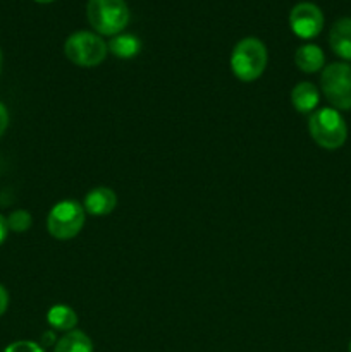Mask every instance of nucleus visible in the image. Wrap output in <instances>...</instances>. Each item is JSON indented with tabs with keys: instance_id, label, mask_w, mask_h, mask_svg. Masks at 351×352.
Segmentation results:
<instances>
[{
	"instance_id": "412c9836",
	"label": "nucleus",
	"mask_w": 351,
	"mask_h": 352,
	"mask_svg": "<svg viewBox=\"0 0 351 352\" xmlns=\"http://www.w3.org/2000/svg\"><path fill=\"white\" fill-rule=\"evenodd\" d=\"M2 69H3V55H2V50H0V74H2Z\"/></svg>"
},
{
	"instance_id": "1a4fd4ad",
	"label": "nucleus",
	"mask_w": 351,
	"mask_h": 352,
	"mask_svg": "<svg viewBox=\"0 0 351 352\" xmlns=\"http://www.w3.org/2000/svg\"><path fill=\"white\" fill-rule=\"evenodd\" d=\"M329 45L337 57L351 60V17H341L329 33Z\"/></svg>"
},
{
	"instance_id": "6ab92c4d",
	"label": "nucleus",
	"mask_w": 351,
	"mask_h": 352,
	"mask_svg": "<svg viewBox=\"0 0 351 352\" xmlns=\"http://www.w3.org/2000/svg\"><path fill=\"white\" fill-rule=\"evenodd\" d=\"M7 236H9V227H7V219L0 213V246L6 243Z\"/></svg>"
},
{
	"instance_id": "ddd939ff",
	"label": "nucleus",
	"mask_w": 351,
	"mask_h": 352,
	"mask_svg": "<svg viewBox=\"0 0 351 352\" xmlns=\"http://www.w3.org/2000/svg\"><path fill=\"white\" fill-rule=\"evenodd\" d=\"M47 322L57 332H72L78 325V315L72 308L65 305H55L48 309Z\"/></svg>"
},
{
	"instance_id": "2eb2a0df",
	"label": "nucleus",
	"mask_w": 351,
	"mask_h": 352,
	"mask_svg": "<svg viewBox=\"0 0 351 352\" xmlns=\"http://www.w3.org/2000/svg\"><path fill=\"white\" fill-rule=\"evenodd\" d=\"M7 219V227H9V232L23 234L26 230H30L31 223H33V217L26 210H14Z\"/></svg>"
},
{
	"instance_id": "f257e3e1",
	"label": "nucleus",
	"mask_w": 351,
	"mask_h": 352,
	"mask_svg": "<svg viewBox=\"0 0 351 352\" xmlns=\"http://www.w3.org/2000/svg\"><path fill=\"white\" fill-rule=\"evenodd\" d=\"M267 47L258 38H243L231 54V69L240 81L251 82L264 74L267 67Z\"/></svg>"
},
{
	"instance_id": "f3484780",
	"label": "nucleus",
	"mask_w": 351,
	"mask_h": 352,
	"mask_svg": "<svg viewBox=\"0 0 351 352\" xmlns=\"http://www.w3.org/2000/svg\"><path fill=\"white\" fill-rule=\"evenodd\" d=\"M7 127H9V110H7V107L0 102V136H3Z\"/></svg>"
},
{
	"instance_id": "aec40b11",
	"label": "nucleus",
	"mask_w": 351,
	"mask_h": 352,
	"mask_svg": "<svg viewBox=\"0 0 351 352\" xmlns=\"http://www.w3.org/2000/svg\"><path fill=\"white\" fill-rule=\"evenodd\" d=\"M41 342H43V346L45 347H50V346H54V344H57L55 342V333L52 332H45L43 333V337H41Z\"/></svg>"
},
{
	"instance_id": "dca6fc26",
	"label": "nucleus",
	"mask_w": 351,
	"mask_h": 352,
	"mask_svg": "<svg viewBox=\"0 0 351 352\" xmlns=\"http://www.w3.org/2000/svg\"><path fill=\"white\" fill-rule=\"evenodd\" d=\"M3 352H45V349L33 340H16V342L9 344Z\"/></svg>"
},
{
	"instance_id": "9d476101",
	"label": "nucleus",
	"mask_w": 351,
	"mask_h": 352,
	"mask_svg": "<svg viewBox=\"0 0 351 352\" xmlns=\"http://www.w3.org/2000/svg\"><path fill=\"white\" fill-rule=\"evenodd\" d=\"M320 93L313 82L303 81L292 88L291 91V103L295 107L296 112L299 113H310L312 116L315 109L319 107Z\"/></svg>"
},
{
	"instance_id": "f03ea898",
	"label": "nucleus",
	"mask_w": 351,
	"mask_h": 352,
	"mask_svg": "<svg viewBox=\"0 0 351 352\" xmlns=\"http://www.w3.org/2000/svg\"><path fill=\"white\" fill-rule=\"evenodd\" d=\"M86 16L96 33L116 36L129 23V7L126 0H88Z\"/></svg>"
},
{
	"instance_id": "0eeeda50",
	"label": "nucleus",
	"mask_w": 351,
	"mask_h": 352,
	"mask_svg": "<svg viewBox=\"0 0 351 352\" xmlns=\"http://www.w3.org/2000/svg\"><path fill=\"white\" fill-rule=\"evenodd\" d=\"M289 26L292 33L303 40H312L319 36L323 30V14L315 3L299 2L292 7L289 14Z\"/></svg>"
},
{
	"instance_id": "a211bd4d",
	"label": "nucleus",
	"mask_w": 351,
	"mask_h": 352,
	"mask_svg": "<svg viewBox=\"0 0 351 352\" xmlns=\"http://www.w3.org/2000/svg\"><path fill=\"white\" fill-rule=\"evenodd\" d=\"M7 308H9V292L0 284V316L7 311Z\"/></svg>"
},
{
	"instance_id": "7ed1b4c3",
	"label": "nucleus",
	"mask_w": 351,
	"mask_h": 352,
	"mask_svg": "<svg viewBox=\"0 0 351 352\" xmlns=\"http://www.w3.org/2000/svg\"><path fill=\"white\" fill-rule=\"evenodd\" d=\"M308 131L312 140L326 150H337L346 143V122L336 109L315 110L308 119Z\"/></svg>"
},
{
	"instance_id": "4468645a",
	"label": "nucleus",
	"mask_w": 351,
	"mask_h": 352,
	"mask_svg": "<svg viewBox=\"0 0 351 352\" xmlns=\"http://www.w3.org/2000/svg\"><path fill=\"white\" fill-rule=\"evenodd\" d=\"M54 352H93V342L85 332L72 330L57 340Z\"/></svg>"
},
{
	"instance_id": "f8f14e48",
	"label": "nucleus",
	"mask_w": 351,
	"mask_h": 352,
	"mask_svg": "<svg viewBox=\"0 0 351 352\" xmlns=\"http://www.w3.org/2000/svg\"><path fill=\"white\" fill-rule=\"evenodd\" d=\"M107 48H109L110 54L117 58H133L136 57L141 52V40L134 34L129 33H119L116 36H112V40L107 43Z\"/></svg>"
},
{
	"instance_id": "423d86ee",
	"label": "nucleus",
	"mask_w": 351,
	"mask_h": 352,
	"mask_svg": "<svg viewBox=\"0 0 351 352\" xmlns=\"http://www.w3.org/2000/svg\"><path fill=\"white\" fill-rule=\"evenodd\" d=\"M322 93L336 110H351V65L334 62L323 67L320 78Z\"/></svg>"
},
{
	"instance_id": "6e6552de",
	"label": "nucleus",
	"mask_w": 351,
	"mask_h": 352,
	"mask_svg": "<svg viewBox=\"0 0 351 352\" xmlns=\"http://www.w3.org/2000/svg\"><path fill=\"white\" fill-rule=\"evenodd\" d=\"M117 206V196L110 188H95L85 196L83 208L86 213L95 217L109 215Z\"/></svg>"
},
{
	"instance_id": "9b49d317",
	"label": "nucleus",
	"mask_w": 351,
	"mask_h": 352,
	"mask_svg": "<svg viewBox=\"0 0 351 352\" xmlns=\"http://www.w3.org/2000/svg\"><path fill=\"white\" fill-rule=\"evenodd\" d=\"M295 64L301 72L313 74V72H319L320 69H323L326 55H323L322 48H320L319 45H301L295 54Z\"/></svg>"
},
{
	"instance_id": "5701e85b",
	"label": "nucleus",
	"mask_w": 351,
	"mask_h": 352,
	"mask_svg": "<svg viewBox=\"0 0 351 352\" xmlns=\"http://www.w3.org/2000/svg\"><path fill=\"white\" fill-rule=\"evenodd\" d=\"M350 352H351V344H350Z\"/></svg>"
},
{
	"instance_id": "4be33fe9",
	"label": "nucleus",
	"mask_w": 351,
	"mask_h": 352,
	"mask_svg": "<svg viewBox=\"0 0 351 352\" xmlns=\"http://www.w3.org/2000/svg\"><path fill=\"white\" fill-rule=\"evenodd\" d=\"M34 2H38V3H50V2H54V0H34Z\"/></svg>"
},
{
	"instance_id": "39448f33",
	"label": "nucleus",
	"mask_w": 351,
	"mask_h": 352,
	"mask_svg": "<svg viewBox=\"0 0 351 352\" xmlns=\"http://www.w3.org/2000/svg\"><path fill=\"white\" fill-rule=\"evenodd\" d=\"M85 208L74 199H64V201L55 203L47 217L48 234L58 241L72 239L81 232L83 226H85Z\"/></svg>"
},
{
	"instance_id": "20e7f679",
	"label": "nucleus",
	"mask_w": 351,
	"mask_h": 352,
	"mask_svg": "<svg viewBox=\"0 0 351 352\" xmlns=\"http://www.w3.org/2000/svg\"><path fill=\"white\" fill-rule=\"evenodd\" d=\"M107 43L102 36L92 31H76L65 40L64 54L72 64L79 67H95L107 57Z\"/></svg>"
}]
</instances>
